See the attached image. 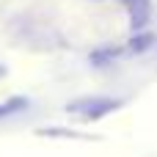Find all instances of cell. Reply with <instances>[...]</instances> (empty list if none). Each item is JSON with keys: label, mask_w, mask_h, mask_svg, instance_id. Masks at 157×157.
Segmentation results:
<instances>
[{"label": "cell", "mask_w": 157, "mask_h": 157, "mask_svg": "<svg viewBox=\"0 0 157 157\" xmlns=\"http://www.w3.org/2000/svg\"><path fill=\"white\" fill-rule=\"evenodd\" d=\"M0 75H3V69H0Z\"/></svg>", "instance_id": "7a4b0ae2"}, {"label": "cell", "mask_w": 157, "mask_h": 157, "mask_svg": "<svg viewBox=\"0 0 157 157\" xmlns=\"http://www.w3.org/2000/svg\"><path fill=\"white\" fill-rule=\"evenodd\" d=\"M113 108H119V102H113V99H88V102H75V105H69V110H80V113H86L88 119H97V116H102V113H108V110H113Z\"/></svg>", "instance_id": "6da1fadb"}]
</instances>
